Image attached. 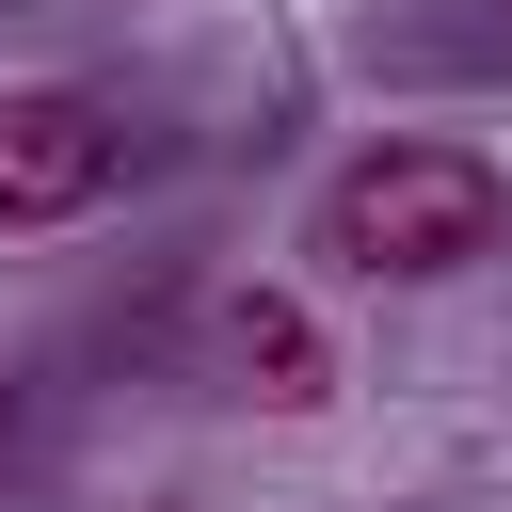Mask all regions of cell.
Masks as SVG:
<instances>
[{
	"mask_svg": "<svg viewBox=\"0 0 512 512\" xmlns=\"http://www.w3.org/2000/svg\"><path fill=\"white\" fill-rule=\"evenodd\" d=\"M112 160H128V128L96 96H64V80L0 96V224H80L112 192Z\"/></svg>",
	"mask_w": 512,
	"mask_h": 512,
	"instance_id": "2",
	"label": "cell"
},
{
	"mask_svg": "<svg viewBox=\"0 0 512 512\" xmlns=\"http://www.w3.org/2000/svg\"><path fill=\"white\" fill-rule=\"evenodd\" d=\"M496 224H512V192H496V160H464V144H368V160L320 192V256L368 272V288H432V272H464Z\"/></svg>",
	"mask_w": 512,
	"mask_h": 512,
	"instance_id": "1",
	"label": "cell"
},
{
	"mask_svg": "<svg viewBox=\"0 0 512 512\" xmlns=\"http://www.w3.org/2000/svg\"><path fill=\"white\" fill-rule=\"evenodd\" d=\"M208 352H224V384H240V400H272V416H304V400L336 384V352H320V320H304L288 288H240V304L208 320Z\"/></svg>",
	"mask_w": 512,
	"mask_h": 512,
	"instance_id": "3",
	"label": "cell"
}]
</instances>
